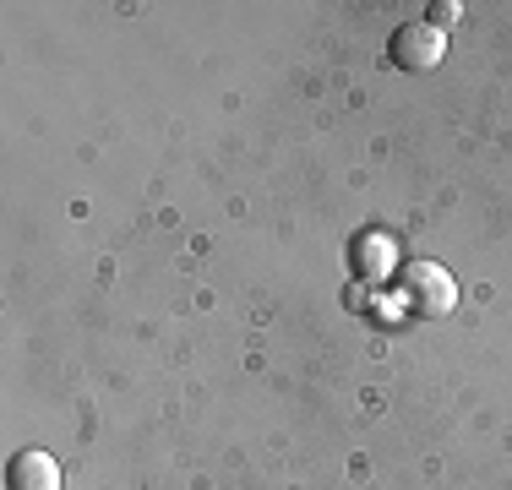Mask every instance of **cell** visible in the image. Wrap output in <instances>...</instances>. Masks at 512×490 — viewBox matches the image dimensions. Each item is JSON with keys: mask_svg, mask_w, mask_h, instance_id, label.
<instances>
[{"mask_svg": "<svg viewBox=\"0 0 512 490\" xmlns=\"http://www.w3.org/2000/svg\"><path fill=\"white\" fill-rule=\"evenodd\" d=\"M398 294H404V305L414 316H447L458 305V284L453 273H447L442 262H414L398 273Z\"/></svg>", "mask_w": 512, "mask_h": 490, "instance_id": "6da1fadb", "label": "cell"}, {"mask_svg": "<svg viewBox=\"0 0 512 490\" xmlns=\"http://www.w3.org/2000/svg\"><path fill=\"white\" fill-rule=\"evenodd\" d=\"M436 28H447V22H458V6H453V0H442V6H436Z\"/></svg>", "mask_w": 512, "mask_h": 490, "instance_id": "5b68a950", "label": "cell"}, {"mask_svg": "<svg viewBox=\"0 0 512 490\" xmlns=\"http://www.w3.org/2000/svg\"><path fill=\"white\" fill-rule=\"evenodd\" d=\"M6 490H60V463L44 447H22L6 463Z\"/></svg>", "mask_w": 512, "mask_h": 490, "instance_id": "3957f363", "label": "cell"}, {"mask_svg": "<svg viewBox=\"0 0 512 490\" xmlns=\"http://www.w3.org/2000/svg\"><path fill=\"white\" fill-rule=\"evenodd\" d=\"M447 55V33L436 28V22H398L393 39H387V60H393L398 71H436Z\"/></svg>", "mask_w": 512, "mask_h": 490, "instance_id": "7a4b0ae2", "label": "cell"}, {"mask_svg": "<svg viewBox=\"0 0 512 490\" xmlns=\"http://www.w3.org/2000/svg\"><path fill=\"white\" fill-rule=\"evenodd\" d=\"M387 262H393V245H387L382 235H360L355 240V273L360 278H382Z\"/></svg>", "mask_w": 512, "mask_h": 490, "instance_id": "277c9868", "label": "cell"}]
</instances>
